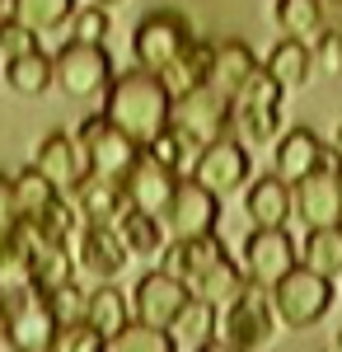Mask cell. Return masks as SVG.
I'll use <instances>...</instances> for the list:
<instances>
[{"instance_id":"1","label":"cell","mask_w":342,"mask_h":352,"mask_svg":"<svg viewBox=\"0 0 342 352\" xmlns=\"http://www.w3.org/2000/svg\"><path fill=\"white\" fill-rule=\"evenodd\" d=\"M104 118L113 127H122V132L132 136L136 146H150L169 122H174V94L164 89L155 71H122V76H113L104 94Z\"/></svg>"},{"instance_id":"2","label":"cell","mask_w":342,"mask_h":352,"mask_svg":"<svg viewBox=\"0 0 342 352\" xmlns=\"http://www.w3.org/2000/svg\"><path fill=\"white\" fill-rule=\"evenodd\" d=\"M108 85H113V56H108L104 43H76V38H66L52 52V89H61L66 99L89 104V99L108 94Z\"/></svg>"},{"instance_id":"3","label":"cell","mask_w":342,"mask_h":352,"mask_svg":"<svg viewBox=\"0 0 342 352\" xmlns=\"http://www.w3.org/2000/svg\"><path fill=\"white\" fill-rule=\"evenodd\" d=\"M272 310H277V324H286V329L319 324V320L333 310V277L295 263V268L272 287Z\"/></svg>"},{"instance_id":"4","label":"cell","mask_w":342,"mask_h":352,"mask_svg":"<svg viewBox=\"0 0 342 352\" xmlns=\"http://www.w3.org/2000/svg\"><path fill=\"white\" fill-rule=\"evenodd\" d=\"M76 141H80V151H84L89 174L113 179V184H122V179H127V169H132V164L141 160V151H146V146H136L122 127H113L104 113H89V118L80 122Z\"/></svg>"},{"instance_id":"5","label":"cell","mask_w":342,"mask_h":352,"mask_svg":"<svg viewBox=\"0 0 342 352\" xmlns=\"http://www.w3.org/2000/svg\"><path fill=\"white\" fill-rule=\"evenodd\" d=\"M295 188V217L305 230H323V226H342V155L328 146L323 164L315 174H305Z\"/></svg>"},{"instance_id":"6","label":"cell","mask_w":342,"mask_h":352,"mask_svg":"<svg viewBox=\"0 0 342 352\" xmlns=\"http://www.w3.org/2000/svg\"><path fill=\"white\" fill-rule=\"evenodd\" d=\"M272 329H277V310H272V292L249 282L225 310H220V338L235 343L239 352H258L272 343Z\"/></svg>"},{"instance_id":"7","label":"cell","mask_w":342,"mask_h":352,"mask_svg":"<svg viewBox=\"0 0 342 352\" xmlns=\"http://www.w3.org/2000/svg\"><path fill=\"white\" fill-rule=\"evenodd\" d=\"M187 43H192V28L179 10H155V14H146L141 24L132 28V56L141 71H164L169 61L179 52H187Z\"/></svg>"},{"instance_id":"8","label":"cell","mask_w":342,"mask_h":352,"mask_svg":"<svg viewBox=\"0 0 342 352\" xmlns=\"http://www.w3.org/2000/svg\"><path fill=\"white\" fill-rule=\"evenodd\" d=\"M249 169H253L249 146H244L235 132H225V136H216V141L202 146V155H197V164H192L187 179H197V184L207 192H216V197H230V192H239L249 184Z\"/></svg>"},{"instance_id":"9","label":"cell","mask_w":342,"mask_h":352,"mask_svg":"<svg viewBox=\"0 0 342 352\" xmlns=\"http://www.w3.org/2000/svg\"><path fill=\"white\" fill-rule=\"evenodd\" d=\"M169 240H197V235H216L220 221V197L207 192L197 179H179V188L169 197V207L159 212Z\"/></svg>"},{"instance_id":"10","label":"cell","mask_w":342,"mask_h":352,"mask_svg":"<svg viewBox=\"0 0 342 352\" xmlns=\"http://www.w3.org/2000/svg\"><path fill=\"white\" fill-rule=\"evenodd\" d=\"M187 300H192V292L174 272L150 268V272H141L132 287V320L155 324V329H174V320L187 310Z\"/></svg>"},{"instance_id":"11","label":"cell","mask_w":342,"mask_h":352,"mask_svg":"<svg viewBox=\"0 0 342 352\" xmlns=\"http://www.w3.org/2000/svg\"><path fill=\"white\" fill-rule=\"evenodd\" d=\"M295 263H300V244L286 235V226L282 230H249L244 254H239V268H244L249 282H258V287L272 292Z\"/></svg>"},{"instance_id":"12","label":"cell","mask_w":342,"mask_h":352,"mask_svg":"<svg viewBox=\"0 0 342 352\" xmlns=\"http://www.w3.org/2000/svg\"><path fill=\"white\" fill-rule=\"evenodd\" d=\"M71 254H76V272L80 277H94V282H113L132 263L117 226H80L76 240H71Z\"/></svg>"},{"instance_id":"13","label":"cell","mask_w":342,"mask_h":352,"mask_svg":"<svg viewBox=\"0 0 342 352\" xmlns=\"http://www.w3.org/2000/svg\"><path fill=\"white\" fill-rule=\"evenodd\" d=\"M230 113H235V104L220 89H211V85H197V89H187V94L174 99V122L183 132H192L202 146L230 132Z\"/></svg>"},{"instance_id":"14","label":"cell","mask_w":342,"mask_h":352,"mask_svg":"<svg viewBox=\"0 0 342 352\" xmlns=\"http://www.w3.org/2000/svg\"><path fill=\"white\" fill-rule=\"evenodd\" d=\"M179 179H183V174H174V169H169V164H159L150 151H141V160H136L132 169H127V179H122V192H127V202H132V207L159 217V212L169 207L174 188H179Z\"/></svg>"},{"instance_id":"15","label":"cell","mask_w":342,"mask_h":352,"mask_svg":"<svg viewBox=\"0 0 342 352\" xmlns=\"http://www.w3.org/2000/svg\"><path fill=\"white\" fill-rule=\"evenodd\" d=\"M244 217L253 230H282L295 217V188H290L282 174H263L253 179L244 192Z\"/></svg>"},{"instance_id":"16","label":"cell","mask_w":342,"mask_h":352,"mask_svg":"<svg viewBox=\"0 0 342 352\" xmlns=\"http://www.w3.org/2000/svg\"><path fill=\"white\" fill-rule=\"evenodd\" d=\"M33 164L52 179L61 192H76L84 179H89V164H84V151H80V141L71 132H47L38 141V155Z\"/></svg>"},{"instance_id":"17","label":"cell","mask_w":342,"mask_h":352,"mask_svg":"<svg viewBox=\"0 0 342 352\" xmlns=\"http://www.w3.org/2000/svg\"><path fill=\"white\" fill-rule=\"evenodd\" d=\"M263 61L253 56L249 43H239V38H225V43H211V66H207V85L211 89H220L225 99H235L239 89L249 85V76L258 71Z\"/></svg>"},{"instance_id":"18","label":"cell","mask_w":342,"mask_h":352,"mask_svg":"<svg viewBox=\"0 0 342 352\" xmlns=\"http://www.w3.org/2000/svg\"><path fill=\"white\" fill-rule=\"evenodd\" d=\"M71 197V207L80 212V226H117L122 212L132 207L127 202V192L122 184H113V179H99V174H89L76 192H66Z\"/></svg>"},{"instance_id":"19","label":"cell","mask_w":342,"mask_h":352,"mask_svg":"<svg viewBox=\"0 0 342 352\" xmlns=\"http://www.w3.org/2000/svg\"><path fill=\"white\" fill-rule=\"evenodd\" d=\"M323 141H319L310 127H290V132L277 136V155H272V174H282L286 184H300L305 174H315L323 164Z\"/></svg>"},{"instance_id":"20","label":"cell","mask_w":342,"mask_h":352,"mask_svg":"<svg viewBox=\"0 0 342 352\" xmlns=\"http://www.w3.org/2000/svg\"><path fill=\"white\" fill-rule=\"evenodd\" d=\"M272 19L282 28V38L310 43V47L323 38V28L333 24L328 10H323V0H277V5H272Z\"/></svg>"},{"instance_id":"21","label":"cell","mask_w":342,"mask_h":352,"mask_svg":"<svg viewBox=\"0 0 342 352\" xmlns=\"http://www.w3.org/2000/svg\"><path fill=\"white\" fill-rule=\"evenodd\" d=\"M61 197H66V192L56 188L38 164H28L24 174H14V207H19V221H47L56 207H61Z\"/></svg>"},{"instance_id":"22","label":"cell","mask_w":342,"mask_h":352,"mask_svg":"<svg viewBox=\"0 0 342 352\" xmlns=\"http://www.w3.org/2000/svg\"><path fill=\"white\" fill-rule=\"evenodd\" d=\"M84 324L99 329L104 338H113L117 329L132 324V300L122 296L113 282H94V287H89V296H84Z\"/></svg>"},{"instance_id":"23","label":"cell","mask_w":342,"mask_h":352,"mask_svg":"<svg viewBox=\"0 0 342 352\" xmlns=\"http://www.w3.org/2000/svg\"><path fill=\"white\" fill-rule=\"evenodd\" d=\"M117 235H122V244H127V254H132V258H159V254H164V244H169L164 221L150 217V212H141V207H127V212H122Z\"/></svg>"},{"instance_id":"24","label":"cell","mask_w":342,"mask_h":352,"mask_svg":"<svg viewBox=\"0 0 342 352\" xmlns=\"http://www.w3.org/2000/svg\"><path fill=\"white\" fill-rule=\"evenodd\" d=\"M263 71L282 85V89H300V85L310 80V71H315V47H310V43H295V38H282V43L267 52Z\"/></svg>"},{"instance_id":"25","label":"cell","mask_w":342,"mask_h":352,"mask_svg":"<svg viewBox=\"0 0 342 352\" xmlns=\"http://www.w3.org/2000/svg\"><path fill=\"white\" fill-rule=\"evenodd\" d=\"M80 0H10V14L24 19L38 38H52V33H66L71 19H76Z\"/></svg>"},{"instance_id":"26","label":"cell","mask_w":342,"mask_h":352,"mask_svg":"<svg viewBox=\"0 0 342 352\" xmlns=\"http://www.w3.org/2000/svg\"><path fill=\"white\" fill-rule=\"evenodd\" d=\"M5 85L19 99H43L52 89V52H28L5 61Z\"/></svg>"},{"instance_id":"27","label":"cell","mask_w":342,"mask_h":352,"mask_svg":"<svg viewBox=\"0 0 342 352\" xmlns=\"http://www.w3.org/2000/svg\"><path fill=\"white\" fill-rule=\"evenodd\" d=\"M207 66H211V43H187V52H179L164 71H159V80H164V89L179 99V94H187V89H197V85H207Z\"/></svg>"},{"instance_id":"28","label":"cell","mask_w":342,"mask_h":352,"mask_svg":"<svg viewBox=\"0 0 342 352\" xmlns=\"http://www.w3.org/2000/svg\"><path fill=\"white\" fill-rule=\"evenodd\" d=\"M146 151H150L159 164H169L174 174H183V179H187V174H192V164H197V155H202V141H197L192 132H183L179 122H169V127H164Z\"/></svg>"},{"instance_id":"29","label":"cell","mask_w":342,"mask_h":352,"mask_svg":"<svg viewBox=\"0 0 342 352\" xmlns=\"http://www.w3.org/2000/svg\"><path fill=\"white\" fill-rule=\"evenodd\" d=\"M300 263H305V268H315V272H323V277H342V226L305 230Z\"/></svg>"},{"instance_id":"30","label":"cell","mask_w":342,"mask_h":352,"mask_svg":"<svg viewBox=\"0 0 342 352\" xmlns=\"http://www.w3.org/2000/svg\"><path fill=\"white\" fill-rule=\"evenodd\" d=\"M216 324H220V310L216 305H207V300H187V310L174 320V343H183V348H202V343H211L216 338Z\"/></svg>"},{"instance_id":"31","label":"cell","mask_w":342,"mask_h":352,"mask_svg":"<svg viewBox=\"0 0 342 352\" xmlns=\"http://www.w3.org/2000/svg\"><path fill=\"white\" fill-rule=\"evenodd\" d=\"M104 352H179V343H174L169 329H155V324L132 320L127 329H117L113 338H104Z\"/></svg>"},{"instance_id":"32","label":"cell","mask_w":342,"mask_h":352,"mask_svg":"<svg viewBox=\"0 0 342 352\" xmlns=\"http://www.w3.org/2000/svg\"><path fill=\"white\" fill-rule=\"evenodd\" d=\"M230 132L244 146H272L282 132V109H235L230 113Z\"/></svg>"},{"instance_id":"33","label":"cell","mask_w":342,"mask_h":352,"mask_svg":"<svg viewBox=\"0 0 342 352\" xmlns=\"http://www.w3.org/2000/svg\"><path fill=\"white\" fill-rule=\"evenodd\" d=\"M84 296H89V287H84L80 277H66V282H56V287H43V305L52 310V320L61 329L84 320Z\"/></svg>"},{"instance_id":"34","label":"cell","mask_w":342,"mask_h":352,"mask_svg":"<svg viewBox=\"0 0 342 352\" xmlns=\"http://www.w3.org/2000/svg\"><path fill=\"white\" fill-rule=\"evenodd\" d=\"M282 94H286V89H282V85H277L263 66H258V71L249 76V85L239 89L230 104H235V109H282Z\"/></svg>"},{"instance_id":"35","label":"cell","mask_w":342,"mask_h":352,"mask_svg":"<svg viewBox=\"0 0 342 352\" xmlns=\"http://www.w3.org/2000/svg\"><path fill=\"white\" fill-rule=\"evenodd\" d=\"M108 28H113V14H108L104 5H80L71 28H66V38H76V43H108Z\"/></svg>"},{"instance_id":"36","label":"cell","mask_w":342,"mask_h":352,"mask_svg":"<svg viewBox=\"0 0 342 352\" xmlns=\"http://www.w3.org/2000/svg\"><path fill=\"white\" fill-rule=\"evenodd\" d=\"M0 52H5V61L28 56V52H43V38H38V33H33L24 19L5 14V19H0Z\"/></svg>"},{"instance_id":"37","label":"cell","mask_w":342,"mask_h":352,"mask_svg":"<svg viewBox=\"0 0 342 352\" xmlns=\"http://www.w3.org/2000/svg\"><path fill=\"white\" fill-rule=\"evenodd\" d=\"M52 352H104V333L89 329L84 320H80V324H66L61 333H56Z\"/></svg>"},{"instance_id":"38","label":"cell","mask_w":342,"mask_h":352,"mask_svg":"<svg viewBox=\"0 0 342 352\" xmlns=\"http://www.w3.org/2000/svg\"><path fill=\"white\" fill-rule=\"evenodd\" d=\"M315 71H323V76H342V28L338 24H328L323 38L315 43Z\"/></svg>"},{"instance_id":"39","label":"cell","mask_w":342,"mask_h":352,"mask_svg":"<svg viewBox=\"0 0 342 352\" xmlns=\"http://www.w3.org/2000/svg\"><path fill=\"white\" fill-rule=\"evenodd\" d=\"M19 230V207H14V174H0V249Z\"/></svg>"},{"instance_id":"40","label":"cell","mask_w":342,"mask_h":352,"mask_svg":"<svg viewBox=\"0 0 342 352\" xmlns=\"http://www.w3.org/2000/svg\"><path fill=\"white\" fill-rule=\"evenodd\" d=\"M197 352H239L235 343H225V338H211V343H202Z\"/></svg>"},{"instance_id":"41","label":"cell","mask_w":342,"mask_h":352,"mask_svg":"<svg viewBox=\"0 0 342 352\" xmlns=\"http://www.w3.org/2000/svg\"><path fill=\"white\" fill-rule=\"evenodd\" d=\"M323 10H328V19H333V24H342V0H323Z\"/></svg>"},{"instance_id":"42","label":"cell","mask_w":342,"mask_h":352,"mask_svg":"<svg viewBox=\"0 0 342 352\" xmlns=\"http://www.w3.org/2000/svg\"><path fill=\"white\" fill-rule=\"evenodd\" d=\"M333 151H338V155H342V122H338V141H333Z\"/></svg>"},{"instance_id":"43","label":"cell","mask_w":342,"mask_h":352,"mask_svg":"<svg viewBox=\"0 0 342 352\" xmlns=\"http://www.w3.org/2000/svg\"><path fill=\"white\" fill-rule=\"evenodd\" d=\"M94 5H104V10H113V5H122V0H94Z\"/></svg>"},{"instance_id":"44","label":"cell","mask_w":342,"mask_h":352,"mask_svg":"<svg viewBox=\"0 0 342 352\" xmlns=\"http://www.w3.org/2000/svg\"><path fill=\"white\" fill-rule=\"evenodd\" d=\"M338 352H342V329H338Z\"/></svg>"},{"instance_id":"45","label":"cell","mask_w":342,"mask_h":352,"mask_svg":"<svg viewBox=\"0 0 342 352\" xmlns=\"http://www.w3.org/2000/svg\"><path fill=\"white\" fill-rule=\"evenodd\" d=\"M0 5H5V0H0Z\"/></svg>"},{"instance_id":"46","label":"cell","mask_w":342,"mask_h":352,"mask_svg":"<svg viewBox=\"0 0 342 352\" xmlns=\"http://www.w3.org/2000/svg\"><path fill=\"white\" fill-rule=\"evenodd\" d=\"M338 28H342V24H338Z\"/></svg>"}]
</instances>
